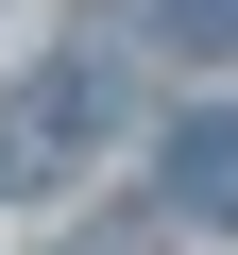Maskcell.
I'll return each instance as SVG.
<instances>
[{
  "mask_svg": "<svg viewBox=\"0 0 238 255\" xmlns=\"http://www.w3.org/2000/svg\"><path fill=\"white\" fill-rule=\"evenodd\" d=\"M102 136H119V68L102 51H51L34 85H0V187H68Z\"/></svg>",
  "mask_w": 238,
  "mask_h": 255,
  "instance_id": "obj_1",
  "label": "cell"
},
{
  "mask_svg": "<svg viewBox=\"0 0 238 255\" xmlns=\"http://www.w3.org/2000/svg\"><path fill=\"white\" fill-rule=\"evenodd\" d=\"M170 204H187V221H238V102L170 119Z\"/></svg>",
  "mask_w": 238,
  "mask_h": 255,
  "instance_id": "obj_2",
  "label": "cell"
},
{
  "mask_svg": "<svg viewBox=\"0 0 238 255\" xmlns=\"http://www.w3.org/2000/svg\"><path fill=\"white\" fill-rule=\"evenodd\" d=\"M153 34H170V51H204V68H238V0H153Z\"/></svg>",
  "mask_w": 238,
  "mask_h": 255,
  "instance_id": "obj_3",
  "label": "cell"
},
{
  "mask_svg": "<svg viewBox=\"0 0 238 255\" xmlns=\"http://www.w3.org/2000/svg\"><path fill=\"white\" fill-rule=\"evenodd\" d=\"M68 255H170V238H153V221H85Z\"/></svg>",
  "mask_w": 238,
  "mask_h": 255,
  "instance_id": "obj_4",
  "label": "cell"
}]
</instances>
